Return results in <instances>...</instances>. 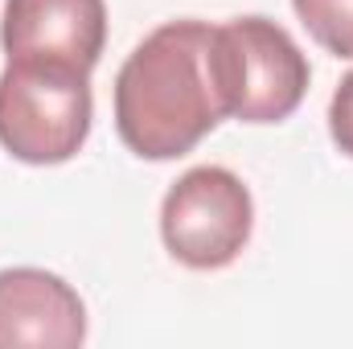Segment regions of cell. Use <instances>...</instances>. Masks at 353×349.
<instances>
[{"label": "cell", "mask_w": 353, "mask_h": 349, "mask_svg": "<svg viewBox=\"0 0 353 349\" xmlns=\"http://www.w3.org/2000/svg\"><path fill=\"white\" fill-rule=\"evenodd\" d=\"M0 41L8 62H46L90 74L107 46L103 0H8Z\"/></svg>", "instance_id": "5"}, {"label": "cell", "mask_w": 353, "mask_h": 349, "mask_svg": "<svg viewBox=\"0 0 353 349\" xmlns=\"http://www.w3.org/2000/svg\"><path fill=\"white\" fill-rule=\"evenodd\" d=\"M308 37L333 58H353V0H292Z\"/></svg>", "instance_id": "7"}, {"label": "cell", "mask_w": 353, "mask_h": 349, "mask_svg": "<svg viewBox=\"0 0 353 349\" xmlns=\"http://www.w3.org/2000/svg\"><path fill=\"white\" fill-rule=\"evenodd\" d=\"M87 341V304L54 271H0V349H74Z\"/></svg>", "instance_id": "6"}, {"label": "cell", "mask_w": 353, "mask_h": 349, "mask_svg": "<svg viewBox=\"0 0 353 349\" xmlns=\"http://www.w3.org/2000/svg\"><path fill=\"white\" fill-rule=\"evenodd\" d=\"M329 136H333V144L353 161V70L341 79V87L333 90V103H329Z\"/></svg>", "instance_id": "8"}, {"label": "cell", "mask_w": 353, "mask_h": 349, "mask_svg": "<svg viewBox=\"0 0 353 349\" xmlns=\"http://www.w3.org/2000/svg\"><path fill=\"white\" fill-rule=\"evenodd\" d=\"M90 74L8 62L0 74V144L25 165H66L90 136Z\"/></svg>", "instance_id": "3"}, {"label": "cell", "mask_w": 353, "mask_h": 349, "mask_svg": "<svg viewBox=\"0 0 353 349\" xmlns=\"http://www.w3.org/2000/svg\"><path fill=\"white\" fill-rule=\"evenodd\" d=\"M210 33L205 21H165L119 66L115 128L140 161H176L226 119L210 79Z\"/></svg>", "instance_id": "1"}, {"label": "cell", "mask_w": 353, "mask_h": 349, "mask_svg": "<svg viewBox=\"0 0 353 349\" xmlns=\"http://www.w3.org/2000/svg\"><path fill=\"white\" fill-rule=\"evenodd\" d=\"M210 79L222 115L243 123H279L308 94V58L283 25L234 17L210 33Z\"/></svg>", "instance_id": "2"}, {"label": "cell", "mask_w": 353, "mask_h": 349, "mask_svg": "<svg viewBox=\"0 0 353 349\" xmlns=\"http://www.w3.org/2000/svg\"><path fill=\"white\" fill-rule=\"evenodd\" d=\"M255 226V201L243 177L201 165L176 177L161 201V239L169 255L193 271H218L243 255Z\"/></svg>", "instance_id": "4"}]
</instances>
